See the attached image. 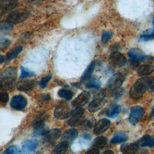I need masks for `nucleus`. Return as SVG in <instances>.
I'll return each mask as SVG.
<instances>
[{
  "instance_id": "nucleus-1",
  "label": "nucleus",
  "mask_w": 154,
  "mask_h": 154,
  "mask_svg": "<svg viewBox=\"0 0 154 154\" xmlns=\"http://www.w3.org/2000/svg\"><path fill=\"white\" fill-rule=\"evenodd\" d=\"M17 75V70L14 67H8L1 74V88L3 90H11L14 85Z\"/></svg>"
},
{
  "instance_id": "nucleus-2",
  "label": "nucleus",
  "mask_w": 154,
  "mask_h": 154,
  "mask_svg": "<svg viewBox=\"0 0 154 154\" xmlns=\"http://www.w3.org/2000/svg\"><path fill=\"white\" fill-rule=\"evenodd\" d=\"M150 82L151 79L149 77H141L138 79L130 90V96L134 99L141 97L149 87Z\"/></svg>"
},
{
  "instance_id": "nucleus-3",
  "label": "nucleus",
  "mask_w": 154,
  "mask_h": 154,
  "mask_svg": "<svg viewBox=\"0 0 154 154\" xmlns=\"http://www.w3.org/2000/svg\"><path fill=\"white\" fill-rule=\"evenodd\" d=\"M28 11L25 9L16 10L8 14L6 20L13 24L19 23L25 20L28 17Z\"/></svg>"
},
{
  "instance_id": "nucleus-4",
  "label": "nucleus",
  "mask_w": 154,
  "mask_h": 154,
  "mask_svg": "<svg viewBox=\"0 0 154 154\" xmlns=\"http://www.w3.org/2000/svg\"><path fill=\"white\" fill-rule=\"evenodd\" d=\"M84 109L82 107H76L75 109L72 111L70 119L68 122V124L70 126H76L82 125L85 119L83 117Z\"/></svg>"
},
{
  "instance_id": "nucleus-5",
  "label": "nucleus",
  "mask_w": 154,
  "mask_h": 154,
  "mask_svg": "<svg viewBox=\"0 0 154 154\" xmlns=\"http://www.w3.org/2000/svg\"><path fill=\"white\" fill-rule=\"evenodd\" d=\"M105 93L102 91L99 93L94 99L91 102L88 106V109L90 112H94L100 109L105 103Z\"/></svg>"
},
{
  "instance_id": "nucleus-6",
  "label": "nucleus",
  "mask_w": 154,
  "mask_h": 154,
  "mask_svg": "<svg viewBox=\"0 0 154 154\" xmlns=\"http://www.w3.org/2000/svg\"><path fill=\"white\" fill-rule=\"evenodd\" d=\"M125 77L120 73H116L110 77L106 83V87L111 90H118L123 84Z\"/></svg>"
},
{
  "instance_id": "nucleus-7",
  "label": "nucleus",
  "mask_w": 154,
  "mask_h": 154,
  "mask_svg": "<svg viewBox=\"0 0 154 154\" xmlns=\"http://www.w3.org/2000/svg\"><path fill=\"white\" fill-rule=\"evenodd\" d=\"M126 58L124 55L118 51H114L109 56V62L114 67H120L126 63Z\"/></svg>"
},
{
  "instance_id": "nucleus-8",
  "label": "nucleus",
  "mask_w": 154,
  "mask_h": 154,
  "mask_svg": "<svg viewBox=\"0 0 154 154\" xmlns=\"http://www.w3.org/2000/svg\"><path fill=\"white\" fill-rule=\"evenodd\" d=\"M27 105L26 99L22 95L14 96L10 101V106L14 109L20 111Z\"/></svg>"
},
{
  "instance_id": "nucleus-9",
  "label": "nucleus",
  "mask_w": 154,
  "mask_h": 154,
  "mask_svg": "<svg viewBox=\"0 0 154 154\" xmlns=\"http://www.w3.org/2000/svg\"><path fill=\"white\" fill-rule=\"evenodd\" d=\"M144 110L140 106H135L131 109L129 121L132 124L137 123L144 116Z\"/></svg>"
},
{
  "instance_id": "nucleus-10",
  "label": "nucleus",
  "mask_w": 154,
  "mask_h": 154,
  "mask_svg": "<svg viewBox=\"0 0 154 154\" xmlns=\"http://www.w3.org/2000/svg\"><path fill=\"white\" fill-rule=\"evenodd\" d=\"M90 94L87 91H83L80 93L75 99L72 102V105L73 107H81L85 105L89 100Z\"/></svg>"
},
{
  "instance_id": "nucleus-11",
  "label": "nucleus",
  "mask_w": 154,
  "mask_h": 154,
  "mask_svg": "<svg viewBox=\"0 0 154 154\" xmlns=\"http://www.w3.org/2000/svg\"><path fill=\"white\" fill-rule=\"evenodd\" d=\"M61 131L60 129L54 128L47 131L44 135L45 141L49 144H54L61 136Z\"/></svg>"
},
{
  "instance_id": "nucleus-12",
  "label": "nucleus",
  "mask_w": 154,
  "mask_h": 154,
  "mask_svg": "<svg viewBox=\"0 0 154 154\" xmlns=\"http://www.w3.org/2000/svg\"><path fill=\"white\" fill-rule=\"evenodd\" d=\"M110 121L106 119L99 120L94 126V133L96 135H99L105 132L110 126Z\"/></svg>"
},
{
  "instance_id": "nucleus-13",
  "label": "nucleus",
  "mask_w": 154,
  "mask_h": 154,
  "mask_svg": "<svg viewBox=\"0 0 154 154\" xmlns=\"http://www.w3.org/2000/svg\"><path fill=\"white\" fill-rule=\"evenodd\" d=\"M72 111L66 106H57L54 111V116L55 118L60 120L66 119L70 117Z\"/></svg>"
},
{
  "instance_id": "nucleus-14",
  "label": "nucleus",
  "mask_w": 154,
  "mask_h": 154,
  "mask_svg": "<svg viewBox=\"0 0 154 154\" xmlns=\"http://www.w3.org/2000/svg\"><path fill=\"white\" fill-rule=\"evenodd\" d=\"M35 80H23L18 82L16 84L17 89L19 91H29L32 90L35 86Z\"/></svg>"
},
{
  "instance_id": "nucleus-15",
  "label": "nucleus",
  "mask_w": 154,
  "mask_h": 154,
  "mask_svg": "<svg viewBox=\"0 0 154 154\" xmlns=\"http://www.w3.org/2000/svg\"><path fill=\"white\" fill-rule=\"evenodd\" d=\"M128 56L130 59L134 61H144L146 59L144 53L141 49L137 48L130 49L128 52Z\"/></svg>"
},
{
  "instance_id": "nucleus-16",
  "label": "nucleus",
  "mask_w": 154,
  "mask_h": 154,
  "mask_svg": "<svg viewBox=\"0 0 154 154\" xmlns=\"http://www.w3.org/2000/svg\"><path fill=\"white\" fill-rule=\"evenodd\" d=\"M38 141L36 139H29L26 140L22 146L21 153H29L34 150L38 146Z\"/></svg>"
},
{
  "instance_id": "nucleus-17",
  "label": "nucleus",
  "mask_w": 154,
  "mask_h": 154,
  "mask_svg": "<svg viewBox=\"0 0 154 154\" xmlns=\"http://www.w3.org/2000/svg\"><path fill=\"white\" fill-rule=\"evenodd\" d=\"M17 5V0H1V11L5 13L11 11L16 8Z\"/></svg>"
},
{
  "instance_id": "nucleus-18",
  "label": "nucleus",
  "mask_w": 154,
  "mask_h": 154,
  "mask_svg": "<svg viewBox=\"0 0 154 154\" xmlns=\"http://www.w3.org/2000/svg\"><path fill=\"white\" fill-rule=\"evenodd\" d=\"M78 132L75 128L67 129L63 135L62 140L67 141L68 143H72L78 137Z\"/></svg>"
},
{
  "instance_id": "nucleus-19",
  "label": "nucleus",
  "mask_w": 154,
  "mask_h": 154,
  "mask_svg": "<svg viewBox=\"0 0 154 154\" xmlns=\"http://www.w3.org/2000/svg\"><path fill=\"white\" fill-rule=\"evenodd\" d=\"M120 150L123 153L125 154L135 153L138 150V144L126 143L122 144L120 147Z\"/></svg>"
},
{
  "instance_id": "nucleus-20",
  "label": "nucleus",
  "mask_w": 154,
  "mask_h": 154,
  "mask_svg": "<svg viewBox=\"0 0 154 154\" xmlns=\"http://www.w3.org/2000/svg\"><path fill=\"white\" fill-rule=\"evenodd\" d=\"M48 130H47L45 122H37L34 123L33 134L35 137H40L45 135Z\"/></svg>"
},
{
  "instance_id": "nucleus-21",
  "label": "nucleus",
  "mask_w": 154,
  "mask_h": 154,
  "mask_svg": "<svg viewBox=\"0 0 154 154\" xmlns=\"http://www.w3.org/2000/svg\"><path fill=\"white\" fill-rule=\"evenodd\" d=\"M128 139V134L124 131L117 132L110 140V143L112 144L122 143L126 141Z\"/></svg>"
},
{
  "instance_id": "nucleus-22",
  "label": "nucleus",
  "mask_w": 154,
  "mask_h": 154,
  "mask_svg": "<svg viewBox=\"0 0 154 154\" xmlns=\"http://www.w3.org/2000/svg\"><path fill=\"white\" fill-rule=\"evenodd\" d=\"M95 66H96V63L94 61H91L89 64V65L87 66V67L86 68V69L85 70V71L84 72L83 74L81 76V82H84L91 78V76L94 70Z\"/></svg>"
},
{
  "instance_id": "nucleus-23",
  "label": "nucleus",
  "mask_w": 154,
  "mask_h": 154,
  "mask_svg": "<svg viewBox=\"0 0 154 154\" xmlns=\"http://www.w3.org/2000/svg\"><path fill=\"white\" fill-rule=\"evenodd\" d=\"M138 145L141 147H153L154 146V137L149 135H145L138 141Z\"/></svg>"
},
{
  "instance_id": "nucleus-24",
  "label": "nucleus",
  "mask_w": 154,
  "mask_h": 154,
  "mask_svg": "<svg viewBox=\"0 0 154 154\" xmlns=\"http://www.w3.org/2000/svg\"><path fill=\"white\" fill-rule=\"evenodd\" d=\"M154 67L152 65H142L138 68L137 73L141 76H147L152 73Z\"/></svg>"
},
{
  "instance_id": "nucleus-25",
  "label": "nucleus",
  "mask_w": 154,
  "mask_h": 154,
  "mask_svg": "<svg viewBox=\"0 0 154 154\" xmlns=\"http://www.w3.org/2000/svg\"><path fill=\"white\" fill-rule=\"evenodd\" d=\"M102 84L100 79L96 77H91L87 81L85 87L87 88H95L98 89L100 87Z\"/></svg>"
},
{
  "instance_id": "nucleus-26",
  "label": "nucleus",
  "mask_w": 154,
  "mask_h": 154,
  "mask_svg": "<svg viewBox=\"0 0 154 154\" xmlns=\"http://www.w3.org/2000/svg\"><path fill=\"white\" fill-rule=\"evenodd\" d=\"M23 48L22 46H17L15 48H13L11 51H10L6 55V59L7 61H11L15 58H16L18 55L22 52Z\"/></svg>"
},
{
  "instance_id": "nucleus-27",
  "label": "nucleus",
  "mask_w": 154,
  "mask_h": 154,
  "mask_svg": "<svg viewBox=\"0 0 154 154\" xmlns=\"http://www.w3.org/2000/svg\"><path fill=\"white\" fill-rule=\"evenodd\" d=\"M122 108L119 105H114L110 106L106 111V116L111 118H114L116 117L120 112Z\"/></svg>"
},
{
  "instance_id": "nucleus-28",
  "label": "nucleus",
  "mask_w": 154,
  "mask_h": 154,
  "mask_svg": "<svg viewBox=\"0 0 154 154\" xmlns=\"http://www.w3.org/2000/svg\"><path fill=\"white\" fill-rule=\"evenodd\" d=\"M107 141V138L105 137H98L94 139L93 146L98 149H101L105 147V146L106 145Z\"/></svg>"
},
{
  "instance_id": "nucleus-29",
  "label": "nucleus",
  "mask_w": 154,
  "mask_h": 154,
  "mask_svg": "<svg viewBox=\"0 0 154 154\" xmlns=\"http://www.w3.org/2000/svg\"><path fill=\"white\" fill-rule=\"evenodd\" d=\"M69 143H68L67 141L62 140L61 142L55 146L54 152L57 153H64L69 148Z\"/></svg>"
},
{
  "instance_id": "nucleus-30",
  "label": "nucleus",
  "mask_w": 154,
  "mask_h": 154,
  "mask_svg": "<svg viewBox=\"0 0 154 154\" xmlns=\"http://www.w3.org/2000/svg\"><path fill=\"white\" fill-rule=\"evenodd\" d=\"M13 23L10 22L9 21L5 20L1 22L0 24V30L1 32L2 33H7L10 32L13 28Z\"/></svg>"
},
{
  "instance_id": "nucleus-31",
  "label": "nucleus",
  "mask_w": 154,
  "mask_h": 154,
  "mask_svg": "<svg viewBox=\"0 0 154 154\" xmlns=\"http://www.w3.org/2000/svg\"><path fill=\"white\" fill-rule=\"evenodd\" d=\"M20 71H21V73L19 77L20 79H25L26 78L32 77L35 75V74L32 71L23 66L20 67Z\"/></svg>"
},
{
  "instance_id": "nucleus-32",
  "label": "nucleus",
  "mask_w": 154,
  "mask_h": 154,
  "mask_svg": "<svg viewBox=\"0 0 154 154\" xmlns=\"http://www.w3.org/2000/svg\"><path fill=\"white\" fill-rule=\"evenodd\" d=\"M58 94L60 97L64 98L67 100H70L73 97V93L69 90L61 89L58 91Z\"/></svg>"
},
{
  "instance_id": "nucleus-33",
  "label": "nucleus",
  "mask_w": 154,
  "mask_h": 154,
  "mask_svg": "<svg viewBox=\"0 0 154 154\" xmlns=\"http://www.w3.org/2000/svg\"><path fill=\"white\" fill-rule=\"evenodd\" d=\"M113 33L111 31H105L102 34L101 41L103 44L106 43L112 37Z\"/></svg>"
},
{
  "instance_id": "nucleus-34",
  "label": "nucleus",
  "mask_w": 154,
  "mask_h": 154,
  "mask_svg": "<svg viewBox=\"0 0 154 154\" xmlns=\"http://www.w3.org/2000/svg\"><path fill=\"white\" fill-rule=\"evenodd\" d=\"M21 152L20 150V149L17 146H10L8 147L6 150L4 152V154H15V153H19Z\"/></svg>"
},
{
  "instance_id": "nucleus-35",
  "label": "nucleus",
  "mask_w": 154,
  "mask_h": 154,
  "mask_svg": "<svg viewBox=\"0 0 154 154\" xmlns=\"http://www.w3.org/2000/svg\"><path fill=\"white\" fill-rule=\"evenodd\" d=\"M51 78H52L51 75H48L47 76L43 77L38 82V85L40 87V88H45L47 86L49 81L51 79Z\"/></svg>"
},
{
  "instance_id": "nucleus-36",
  "label": "nucleus",
  "mask_w": 154,
  "mask_h": 154,
  "mask_svg": "<svg viewBox=\"0 0 154 154\" xmlns=\"http://www.w3.org/2000/svg\"><path fill=\"white\" fill-rule=\"evenodd\" d=\"M154 37V29L148 30L140 35V38L143 40H148Z\"/></svg>"
},
{
  "instance_id": "nucleus-37",
  "label": "nucleus",
  "mask_w": 154,
  "mask_h": 154,
  "mask_svg": "<svg viewBox=\"0 0 154 154\" xmlns=\"http://www.w3.org/2000/svg\"><path fill=\"white\" fill-rule=\"evenodd\" d=\"M10 40L8 38H1V42H0V48L1 51H4L5 49H6L10 45Z\"/></svg>"
},
{
  "instance_id": "nucleus-38",
  "label": "nucleus",
  "mask_w": 154,
  "mask_h": 154,
  "mask_svg": "<svg viewBox=\"0 0 154 154\" xmlns=\"http://www.w3.org/2000/svg\"><path fill=\"white\" fill-rule=\"evenodd\" d=\"M48 118V115L45 114V112L41 113L39 115H38L35 119L34 120L33 123H37V122H45V120Z\"/></svg>"
},
{
  "instance_id": "nucleus-39",
  "label": "nucleus",
  "mask_w": 154,
  "mask_h": 154,
  "mask_svg": "<svg viewBox=\"0 0 154 154\" xmlns=\"http://www.w3.org/2000/svg\"><path fill=\"white\" fill-rule=\"evenodd\" d=\"M9 100V97H8V94L5 93V92H3L1 93V102L5 103H7Z\"/></svg>"
},
{
  "instance_id": "nucleus-40",
  "label": "nucleus",
  "mask_w": 154,
  "mask_h": 154,
  "mask_svg": "<svg viewBox=\"0 0 154 154\" xmlns=\"http://www.w3.org/2000/svg\"><path fill=\"white\" fill-rule=\"evenodd\" d=\"M86 153H99V149L96 148V147H93V148H91L90 149V150H88V151H87Z\"/></svg>"
},
{
  "instance_id": "nucleus-41",
  "label": "nucleus",
  "mask_w": 154,
  "mask_h": 154,
  "mask_svg": "<svg viewBox=\"0 0 154 154\" xmlns=\"http://www.w3.org/2000/svg\"><path fill=\"white\" fill-rule=\"evenodd\" d=\"M149 87L152 90L154 91V78L151 79V82H150Z\"/></svg>"
},
{
  "instance_id": "nucleus-42",
  "label": "nucleus",
  "mask_w": 154,
  "mask_h": 154,
  "mask_svg": "<svg viewBox=\"0 0 154 154\" xmlns=\"http://www.w3.org/2000/svg\"><path fill=\"white\" fill-rule=\"evenodd\" d=\"M113 153L114 152L112 150H105L103 152V153Z\"/></svg>"
},
{
  "instance_id": "nucleus-43",
  "label": "nucleus",
  "mask_w": 154,
  "mask_h": 154,
  "mask_svg": "<svg viewBox=\"0 0 154 154\" xmlns=\"http://www.w3.org/2000/svg\"><path fill=\"white\" fill-rule=\"evenodd\" d=\"M0 57H1V58H1V62H0V63H1V64H2L3 62H4V60H5V58H4V56L2 55H1Z\"/></svg>"
},
{
  "instance_id": "nucleus-44",
  "label": "nucleus",
  "mask_w": 154,
  "mask_h": 154,
  "mask_svg": "<svg viewBox=\"0 0 154 154\" xmlns=\"http://www.w3.org/2000/svg\"><path fill=\"white\" fill-rule=\"evenodd\" d=\"M154 116V105L152 109V112H151V116Z\"/></svg>"
},
{
  "instance_id": "nucleus-45",
  "label": "nucleus",
  "mask_w": 154,
  "mask_h": 154,
  "mask_svg": "<svg viewBox=\"0 0 154 154\" xmlns=\"http://www.w3.org/2000/svg\"><path fill=\"white\" fill-rule=\"evenodd\" d=\"M153 26H154V18L153 19Z\"/></svg>"
}]
</instances>
